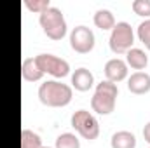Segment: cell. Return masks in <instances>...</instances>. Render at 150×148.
<instances>
[{"label":"cell","mask_w":150,"mask_h":148,"mask_svg":"<svg viewBox=\"0 0 150 148\" xmlns=\"http://www.w3.org/2000/svg\"><path fill=\"white\" fill-rule=\"evenodd\" d=\"M110 49L115 54H126L134 44V32L127 21H117L110 33Z\"/></svg>","instance_id":"cell-4"},{"label":"cell","mask_w":150,"mask_h":148,"mask_svg":"<svg viewBox=\"0 0 150 148\" xmlns=\"http://www.w3.org/2000/svg\"><path fill=\"white\" fill-rule=\"evenodd\" d=\"M42 148H51V147H42Z\"/></svg>","instance_id":"cell-21"},{"label":"cell","mask_w":150,"mask_h":148,"mask_svg":"<svg viewBox=\"0 0 150 148\" xmlns=\"http://www.w3.org/2000/svg\"><path fill=\"white\" fill-rule=\"evenodd\" d=\"M74 89L68 84H63L59 80H45L38 87V99L42 105L51 108L67 106L72 101Z\"/></svg>","instance_id":"cell-1"},{"label":"cell","mask_w":150,"mask_h":148,"mask_svg":"<svg viewBox=\"0 0 150 148\" xmlns=\"http://www.w3.org/2000/svg\"><path fill=\"white\" fill-rule=\"evenodd\" d=\"M149 148H150V147H149Z\"/></svg>","instance_id":"cell-22"},{"label":"cell","mask_w":150,"mask_h":148,"mask_svg":"<svg viewBox=\"0 0 150 148\" xmlns=\"http://www.w3.org/2000/svg\"><path fill=\"white\" fill-rule=\"evenodd\" d=\"M126 65H127V68L131 66L136 72H143L147 68V65H149V56H147V52L143 49L131 47L126 52Z\"/></svg>","instance_id":"cell-11"},{"label":"cell","mask_w":150,"mask_h":148,"mask_svg":"<svg viewBox=\"0 0 150 148\" xmlns=\"http://www.w3.org/2000/svg\"><path fill=\"white\" fill-rule=\"evenodd\" d=\"M38 23L44 30V33L52 40H61V38L67 35V19H65V14L59 7H54L51 5L47 11H44L40 16H38Z\"/></svg>","instance_id":"cell-3"},{"label":"cell","mask_w":150,"mask_h":148,"mask_svg":"<svg viewBox=\"0 0 150 148\" xmlns=\"http://www.w3.org/2000/svg\"><path fill=\"white\" fill-rule=\"evenodd\" d=\"M127 89L133 94H147L150 91V75L147 72H134L127 78Z\"/></svg>","instance_id":"cell-10"},{"label":"cell","mask_w":150,"mask_h":148,"mask_svg":"<svg viewBox=\"0 0 150 148\" xmlns=\"http://www.w3.org/2000/svg\"><path fill=\"white\" fill-rule=\"evenodd\" d=\"M138 38L150 51V19H145V21H142L138 25Z\"/></svg>","instance_id":"cell-18"},{"label":"cell","mask_w":150,"mask_h":148,"mask_svg":"<svg viewBox=\"0 0 150 148\" xmlns=\"http://www.w3.org/2000/svg\"><path fill=\"white\" fill-rule=\"evenodd\" d=\"M54 148H80V140L74 132H61L56 138V147Z\"/></svg>","instance_id":"cell-16"},{"label":"cell","mask_w":150,"mask_h":148,"mask_svg":"<svg viewBox=\"0 0 150 148\" xmlns=\"http://www.w3.org/2000/svg\"><path fill=\"white\" fill-rule=\"evenodd\" d=\"M21 75L28 82H37V80H40L44 77V72L40 70L35 58H25L23 65H21Z\"/></svg>","instance_id":"cell-12"},{"label":"cell","mask_w":150,"mask_h":148,"mask_svg":"<svg viewBox=\"0 0 150 148\" xmlns=\"http://www.w3.org/2000/svg\"><path fill=\"white\" fill-rule=\"evenodd\" d=\"M94 44H96V37H94V32L86 26V25H79L72 28L70 32V45L75 52L79 54H87L94 49Z\"/></svg>","instance_id":"cell-7"},{"label":"cell","mask_w":150,"mask_h":148,"mask_svg":"<svg viewBox=\"0 0 150 148\" xmlns=\"http://www.w3.org/2000/svg\"><path fill=\"white\" fill-rule=\"evenodd\" d=\"M25 5L28 11L32 12H37V14H42L44 11H47L51 7V2L49 0H25Z\"/></svg>","instance_id":"cell-19"},{"label":"cell","mask_w":150,"mask_h":148,"mask_svg":"<svg viewBox=\"0 0 150 148\" xmlns=\"http://www.w3.org/2000/svg\"><path fill=\"white\" fill-rule=\"evenodd\" d=\"M93 21L101 30H112L113 26H115V16H113V12L110 9H105V7L103 9H98L94 12Z\"/></svg>","instance_id":"cell-14"},{"label":"cell","mask_w":150,"mask_h":148,"mask_svg":"<svg viewBox=\"0 0 150 148\" xmlns=\"http://www.w3.org/2000/svg\"><path fill=\"white\" fill-rule=\"evenodd\" d=\"M72 127L84 140H96L100 136V122L87 110H77L70 118Z\"/></svg>","instance_id":"cell-5"},{"label":"cell","mask_w":150,"mask_h":148,"mask_svg":"<svg viewBox=\"0 0 150 148\" xmlns=\"http://www.w3.org/2000/svg\"><path fill=\"white\" fill-rule=\"evenodd\" d=\"M110 147L112 148H136V136L131 131H117L112 134L110 140Z\"/></svg>","instance_id":"cell-13"},{"label":"cell","mask_w":150,"mask_h":148,"mask_svg":"<svg viewBox=\"0 0 150 148\" xmlns=\"http://www.w3.org/2000/svg\"><path fill=\"white\" fill-rule=\"evenodd\" d=\"M35 59H37L40 70L44 72V75L47 73L52 75L54 78H63L70 73V63L59 56H54L51 52H42V54L35 56Z\"/></svg>","instance_id":"cell-6"},{"label":"cell","mask_w":150,"mask_h":148,"mask_svg":"<svg viewBox=\"0 0 150 148\" xmlns=\"http://www.w3.org/2000/svg\"><path fill=\"white\" fill-rule=\"evenodd\" d=\"M42 140L37 132L32 129H23L21 131V148H42Z\"/></svg>","instance_id":"cell-15"},{"label":"cell","mask_w":150,"mask_h":148,"mask_svg":"<svg viewBox=\"0 0 150 148\" xmlns=\"http://www.w3.org/2000/svg\"><path fill=\"white\" fill-rule=\"evenodd\" d=\"M119 96V87L110 80H101L96 84V91L91 98V108L100 115H108L115 110V101Z\"/></svg>","instance_id":"cell-2"},{"label":"cell","mask_w":150,"mask_h":148,"mask_svg":"<svg viewBox=\"0 0 150 148\" xmlns=\"http://www.w3.org/2000/svg\"><path fill=\"white\" fill-rule=\"evenodd\" d=\"M131 7H133L134 14L150 19V0H133Z\"/></svg>","instance_id":"cell-17"},{"label":"cell","mask_w":150,"mask_h":148,"mask_svg":"<svg viewBox=\"0 0 150 148\" xmlns=\"http://www.w3.org/2000/svg\"><path fill=\"white\" fill-rule=\"evenodd\" d=\"M93 85H94V75H93L91 70L80 66V68H77L74 73H72V89L75 87L77 91L86 92V91H89Z\"/></svg>","instance_id":"cell-9"},{"label":"cell","mask_w":150,"mask_h":148,"mask_svg":"<svg viewBox=\"0 0 150 148\" xmlns=\"http://www.w3.org/2000/svg\"><path fill=\"white\" fill-rule=\"evenodd\" d=\"M103 70H105L107 80H110L113 84L124 80V78L127 77V72H129L126 61L120 59V58H112V59H108V61L105 63V68H103Z\"/></svg>","instance_id":"cell-8"},{"label":"cell","mask_w":150,"mask_h":148,"mask_svg":"<svg viewBox=\"0 0 150 148\" xmlns=\"http://www.w3.org/2000/svg\"><path fill=\"white\" fill-rule=\"evenodd\" d=\"M143 138H145V141L150 145V122H147L145 127H143Z\"/></svg>","instance_id":"cell-20"}]
</instances>
